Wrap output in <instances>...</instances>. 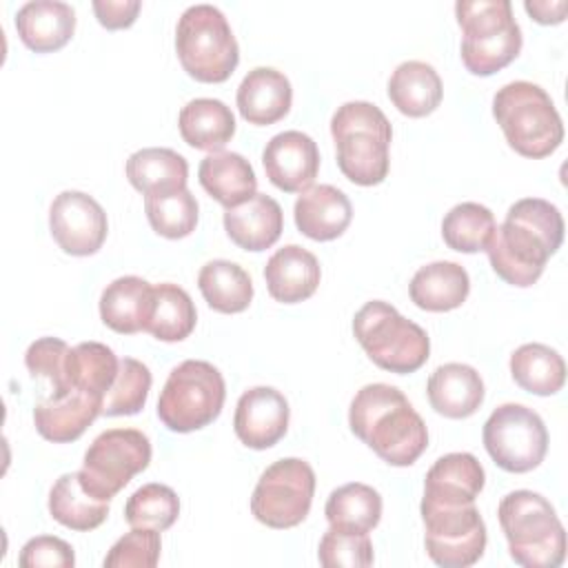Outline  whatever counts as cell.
Instances as JSON below:
<instances>
[{"label": "cell", "mask_w": 568, "mask_h": 568, "mask_svg": "<svg viewBox=\"0 0 568 568\" xmlns=\"http://www.w3.org/2000/svg\"><path fill=\"white\" fill-rule=\"evenodd\" d=\"M462 27V62L473 75H493L521 51V29L508 0H459L455 4Z\"/></svg>", "instance_id": "cell-6"}, {"label": "cell", "mask_w": 568, "mask_h": 568, "mask_svg": "<svg viewBox=\"0 0 568 568\" xmlns=\"http://www.w3.org/2000/svg\"><path fill=\"white\" fill-rule=\"evenodd\" d=\"M293 215L297 229L306 237L315 242H328L348 229L353 206L344 191L331 184H315L297 197Z\"/></svg>", "instance_id": "cell-21"}, {"label": "cell", "mask_w": 568, "mask_h": 568, "mask_svg": "<svg viewBox=\"0 0 568 568\" xmlns=\"http://www.w3.org/2000/svg\"><path fill=\"white\" fill-rule=\"evenodd\" d=\"M284 229L280 204L266 195L255 193L246 202L224 211V231L244 251L271 248Z\"/></svg>", "instance_id": "cell-22"}, {"label": "cell", "mask_w": 568, "mask_h": 568, "mask_svg": "<svg viewBox=\"0 0 568 568\" xmlns=\"http://www.w3.org/2000/svg\"><path fill=\"white\" fill-rule=\"evenodd\" d=\"M510 557L524 568H557L566 557V532L550 501L532 490L508 493L497 508Z\"/></svg>", "instance_id": "cell-4"}, {"label": "cell", "mask_w": 568, "mask_h": 568, "mask_svg": "<svg viewBox=\"0 0 568 568\" xmlns=\"http://www.w3.org/2000/svg\"><path fill=\"white\" fill-rule=\"evenodd\" d=\"M353 333L371 362L388 373H415L430 353L426 331L382 300L366 302L355 313Z\"/></svg>", "instance_id": "cell-7"}, {"label": "cell", "mask_w": 568, "mask_h": 568, "mask_svg": "<svg viewBox=\"0 0 568 568\" xmlns=\"http://www.w3.org/2000/svg\"><path fill=\"white\" fill-rule=\"evenodd\" d=\"M102 415V399L84 390H71L64 397H49L33 408L36 430L53 442H75Z\"/></svg>", "instance_id": "cell-23"}, {"label": "cell", "mask_w": 568, "mask_h": 568, "mask_svg": "<svg viewBox=\"0 0 568 568\" xmlns=\"http://www.w3.org/2000/svg\"><path fill=\"white\" fill-rule=\"evenodd\" d=\"M430 406L450 419H464L477 413L484 402V382L479 373L459 362L437 366L426 384Z\"/></svg>", "instance_id": "cell-24"}, {"label": "cell", "mask_w": 568, "mask_h": 568, "mask_svg": "<svg viewBox=\"0 0 568 568\" xmlns=\"http://www.w3.org/2000/svg\"><path fill=\"white\" fill-rule=\"evenodd\" d=\"M288 417V402L280 390L271 386H253L237 399L233 428L244 446L264 450L286 435Z\"/></svg>", "instance_id": "cell-16"}, {"label": "cell", "mask_w": 568, "mask_h": 568, "mask_svg": "<svg viewBox=\"0 0 568 568\" xmlns=\"http://www.w3.org/2000/svg\"><path fill=\"white\" fill-rule=\"evenodd\" d=\"M51 517L71 530H93L109 515V501L93 497L80 481L78 473H64L49 493Z\"/></svg>", "instance_id": "cell-31"}, {"label": "cell", "mask_w": 568, "mask_h": 568, "mask_svg": "<svg viewBox=\"0 0 568 568\" xmlns=\"http://www.w3.org/2000/svg\"><path fill=\"white\" fill-rule=\"evenodd\" d=\"M197 286L206 304L217 313H242L253 300L248 273L229 260L206 262L197 273Z\"/></svg>", "instance_id": "cell-34"}, {"label": "cell", "mask_w": 568, "mask_h": 568, "mask_svg": "<svg viewBox=\"0 0 568 568\" xmlns=\"http://www.w3.org/2000/svg\"><path fill=\"white\" fill-rule=\"evenodd\" d=\"M444 95L439 73L422 60H406L397 64L388 80V98L395 109L408 118H424L433 113Z\"/></svg>", "instance_id": "cell-28"}, {"label": "cell", "mask_w": 568, "mask_h": 568, "mask_svg": "<svg viewBox=\"0 0 568 568\" xmlns=\"http://www.w3.org/2000/svg\"><path fill=\"white\" fill-rule=\"evenodd\" d=\"M18 564L20 568H71L75 564V555L64 539L40 535L22 546Z\"/></svg>", "instance_id": "cell-44"}, {"label": "cell", "mask_w": 568, "mask_h": 568, "mask_svg": "<svg viewBox=\"0 0 568 568\" xmlns=\"http://www.w3.org/2000/svg\"><path fill=\"white\" fill-rule=\"evenodd\" d=\"M49 229L55 244L69 255H93L109 231L104 209L82 191H62L49 209Z\"/></svg>", "instance_id": "cell-14"}, {"label": "cell", "mask_w": 568, "mask_h": 568, "mask_svg": "<svg viewBox=\"0 0 568 568\" xmlns=\"http://www.w3.org/2000/svg\"><path fill=\"white\" fill-rule=\"evenodd\" d=\"M16 31L36 53L58 51L75 31V11L60 0H31L18 9Z\"/></svg>", "instance_id": "cell-20"}, {"label": "cell", "mask_w": 568, "mask_h": 568, "mask_svg": "<svg viewBox=\"0 0 568 568\" xmlns=\"http://www.w3.org/2000/svg\"><path fill=\"white\" fill-rule=\"evenodd\" d=\"M197 322V311L189 293L171 282L153 286V308L146 322V333L160 342L186 339Z\"/></svg>", "instance_id": "cell-35"}, {"label": "cell", "mask_w": 568, "mask_h": 568, "mask_svg": "<svg viewBox=\"0 0 568 568\" xmlns=\"http://www.w3.org/2000/svg\"><path fill=\"white\" fill-rule=\"evenodd\" d=\"M182 140L200 151L217 153L235 133L233 111L215 98H195L186 102L178 118Z\"/></svg>", "instance_id": "cell-29"}, {"label": "cell", "mask_w": 568, "mask_h": 568, "mask_svg": "<svg viewBox=\"0 0 568 568\" xmlns=\"http://www.w3.org/2000/svg\"><path fill=\"white\" fill-rule=\"evenodd\" d=\"M160 530L133 528L104 557V568H153L160 559Z\"/></svg>", "instance_id": "cell-43"}, {"label": "cell", "mask_w": 568, "mask_h": 568, "mask_svg": "<svg viewBox=\"0 0 568 568\" xmlns=\"http://www.w3.org/2000/svg\"><path fill=\"white\" fill-rule=\"evenodd\" d=\"M180 515V499L173 488L164 484L140 486L124 506V519L133 528L166 530L175 524Z\"/></svg>", "instance_id": "cell-39"}, {"label": "cell", "mask_w": 568, "mask_h": 568, "mask_svg": "<svg viewBox=\"0 0 568 568\" xmlns=\"http://www.w3.org/2000/svg\"><path fill=\"white\" fill-rule=\"evenodd\" d=\"M324 515L331 528L368 535L382 519V495L359 481L344 484L328 495Z\"/></svg>", "instance_id": "cell-32"}, {"label": "cell", "mask_w": 568, "mask_h": 568, "mask_svg": "<svg viewBox=\"0 0 568 568\" xmlns=\"http://www.w3.org/2000/svg\"><path fill=\"white\" fill-rule=\"evenodd\" d=\"M317 559L324 568H366L373 564V544L368 535L328 528L320 539Z\"/></svg>", "instance_id": "cell-42"}, {"label": "cell", "mask_w": 568, "mask_h": 568, "mask_svg": "<svg viewBox=\"0 0 568 568\" xmlns=\"http://www.w3.org/2000/svg\"><path fill=\"white\" fill-rule=\"evenodd\" d=\"M262 164L266 178L280 191L304 193L317 178L320 151L311 135L302 131H282L266 142Z\"/></svg>", "instance_id": "cell-15"}, {"label": "cell", "mask_w": 568, "mask_h": 568, "mask_svg": "<svg viewBox=\"0 0 568 568\" xmlns=\"http://www.w3.org/2000/svg\"><path fill=\"white\" fill-rule=\"evenodd\" d=\"M151 462V442L138 428H109L100 433L84 453L82 486L98 499L111 501L133 475Z\"/></svg>", "instance_id": "cell-10"}, {"label": "cell", "mask_w": 568, "mask_h": 568, "mask_svg": "<svg viewBox=\"0 0 568 568\" xmlns=\"http://www.w3.org/2000/svg\"><path fill=\"white\" fill-rule=\"evenodd\" d=\"M224 397L222 373L204 359H186L169 373L158 399V417L173 433L200 430L217 419Z\"/></svg>", "instance_id": "cell-9"}, {"label": "cell", "mask_w": 568, "mask_h": 568, "mask_svg": "<svg viewBox=\"0 0 568 568\" xmlns=\"http://www.w3.org/2000/svg\"><path fill=\"white\" fill-rule=\"evenodd\" d=\"M237 109L248 124L266 126L280 122L293 102L288 78L273 67L251 69L237 87Z\"/></svg>", "instance_id": "cell-18"}, {"label": "cell", "mask_w": 568, "mask_h": 568, "mask_svg": "<svg viewBox=\"0 0 568 568\" xmlns=\"http://www.w3.org/2000/svg\"><path fill=\"white\" fill-rule=\"evenodd\" d=\"M69 353H71L69 344L60 337H40L24 353V364L29 373L33 377L49 379L53 388L51 397H64L71 393V384L67 375Z\"/></svg>", "instance_id": "cell-41"}, {"label": "cell", "mask_w": 568, "mask_h": 568, "mask_svg": "<svg viewBox=\"0 0 568 568\" xmlns=\"http://www.w3.org/2000/svg\"><path fill=\"white\" fill-rule=\"evenodd\" d=\"M422 519L426 552L437 566L466 568L484 555L486 524L475 504H422Z\"/></svg>", "instance_id": "cell-13"}, {"label": "cell", "mask_w": 568, "mask_h": 568, "mask_svg": "<svg viewBox=\"0 0 568 568\" xmlns=\"http://www.w3.org/2000/svg\"><path fill=\"white\" fill-rule=\"evenodd\" d=\"M120 359L100 342H82L71 348L67 359V375L71 390H84L104 402V395L115 382Z\"/></svg>", "instance_id": "cell-36"}, {"label": "cell", "mask_w": 568, "mask_h": 568, "mask_svg": "<svg viewBox=\"0 0 568 568\" xmlns=\"http://www.w3.org/2000/svg\"><path fill=\"white\" fill-rule=\"evenodd\" d=\"M524 9L537 20L539 24H559L566 18L568 2L566 0H526Z\"/></svg>", "instance_id": "cell-46"}, {"label": "cell", "mask_w": 568, "mask_h": 568, "mask_svg": "<svg viewBox=\"0 0 568 568\" xmlns=\"http://www.w3.org/2000/svg\"><path fill=\"white\" fill-rule=\"evenodd\" d=\"M202 189L224 209L237 206L255 195L257 178L248 160L233 151L209 153L197 169Z\"/></svg>", "instance_id": "cell-26"}, {"label": "cell", "mask_w": 568, "mask_h": 568, "mask_svg": "<svg viewBox=\"0 0 568 568\" xmlns=\"http://www.w3.org/2000/svg\"><path fill=\"white\" fill-rule=\"evenodd\" d=\"M153 308V286L138 277L124 275L106 284L100 295L102 322L122 335H133L146 328Z\"/></svg>", "instance_id": "cell-25"}, {"label": "cell", "mask_w": 568, "mask_h": 568, "mask_svg": "<svg viewBox=\"0 0 568 568\" xmlns=\"http://www.w3.org/2000/svg\"><path fill=\"white\" fill-rule=\"evenodd\" d=\"M495 226V215L488 206L479 202H462L444 215L442 237L453 251L477 253L486 248Z\"/></svg>", "instance_id": "cell-37"}, {"label": "cell", "mask_w": 568, "mask_h": 568, "mask_svg": "<svg viewBox=\"0 0 568 568\" xmlns=\"http://www.w3.org/2000/svg\"><path fill=\"white\" fill-rule=\"evenodd\" d=\"M510 375L517 386L532 395H555L566 382V364L561 355L539 342L521 344L510 355Z\"/></svg>", "instance_id": "cell-33"}, {"label": "cell", "mask_w": 568, "mask_h": 568, "mask_svg": "<svg viewBox=\"0 0 568 568\" xmlns=\"http://www.w3.org/2000/svg\"><path fill=\"white\" fill-rule=\"evenodd\" d=\"M313 493L315 473L308 462L284 457L260 475L251 495V513L268 528H293L306 519Z\"/></svg>", "instance_id": "cell-11"}, {"label": "cell", "mask_w": 568, "mask_h": 568, "mask_svg": "<svg viewBox=\"0 0 568 568\" xmlns=\"http://www.w3.org/2000/svg\"><path fill=\"white\" fill-rule=\"evenodd\" d=\"M175 51L197 82H224L240 62L237 40L224 13L213 4L189 7L175 29Z\"/></svg>", "instance_id": "cell-8"}, {"label": "cell", "mask_w": 568, "mask_h": 568, "mask_svg": "<svg viewBox=\"0 0 568 568\" xmlns=\"http://www.w3.org/2000/svg\"><path fill=\"white\" fill-rule=\"evenodd\" d=\"M486 473L479 459L470 453H448L439 457L424 481L422 504L435 506H464L475 504L481 493Z\"/></svg>", "instance_id": "cell-17"}, {"label": "cell", "mask_w": 568, "mask_h": 568, "mask_svg": "<svg viewBox=\"0 0 568 568\" xmlns=\"http://www.w3.org/2000/svg\"><path fill=\"white\" fill-rule=\"evenodd\" d=\"M470 291V277L457 262H430L422 266L408 286L415 306L433 313H444L462 306Z\"/></svg>", "instance_id": "cell-27"}, {"label": "cell", "mask_w": 568, "mask_h": 568, "mask_svg": "<svg viewBox=\"0 0 568 568\" xmlns=\"http://www.w3.org/2000/svg\"><path fill=\"white\" fill-rule=\"evenodd\" d=\"M331 135L337 166L346 180L359 186H375L386 180L393 129L379 106L364 100L344 102L331 118Z\"/></svg>", "instance_id": "cell-3"}, {"label": "cell", "mask_w": 568, "mask_h": 568, "mask_svg": "<svg viewBox=\"0 0 568 568\" xmlns=\"http://www.w3.org/2000/svg\"><path fill=\"white\" fill-rule=\"evenodd\" d=\"M95 18L106 29H126L135 22L142 2L140 0H93Z\"/></svg>", "instance_id": "cell-45"}, {"label": "cell", "mask_w": 568, "mask_h": 568, "mask_svg": "<svg viewBox=\"0 0 568 568\" xmlns=\"http://www.w3.org/2000/svg\"><path fill=\"white\" fill-rule=\"evenodd\" d=\"M144 211L151 229L169 240L186 237L197 226V200L189 189L144 195Z\"/></svg>", "instance_id": "cell-38"}, {"label": "cell", "mask_w": 568, "mask_h": 568, "mask_svg": "<svg viewBox=\"0 0 568 568\" xmlns=\"http://www.w3.org/2000/svg\"><path fill=\"white\" fill-rule=\"evenodd\" d=\"M126 178L142 195H158L186 189L189 162L173 149L149 146L129 155Z\"/></svg>", "instance_id": "cell-30"}, {"label": "cell", "mask_w": 568, "mask_h": 568, "mask_svg": "<svg viewBox=\"0 0 568 568\" xmlns=\"http://www.w3.org/2000/svg\"><path fill=\"white\" fill-rule=\"evenodd\" d=\"M348 426L390 466H410L428 446V430L406 395L390 384H366L348 408Z\"/></svg>", "instance_id": "cell-2"}, {"label": "cell", "mask_w": 568, "mask_h": 568, "mask_svg": "<svg viewBox=\"0 0 568 568\" xmlns=\"http://www.w3.org/2000/svg\"><path fill=\"white\" fill-rule=\"evenodd\" d=\"M149 390H151V371L146 368V364L133 357H122L115 382L104 395L102 415L118 417V415L140 413L146 404Z\"/></svg>", "instance_id": "cell-40"}, {"label": "cell", "mask_w": 568, "mask_h": 568, "mask_svg": "<svg viewBox=\"0 0 568 568\" xmlns=\"http://www.w3.org/2000/svg\"><path fill=\"white\" fill-rule=\"evenodd\" d=\"M493 115L510 149L524 158H546L564 140V124L550 95L528 80H515L497 89Z\"/></svg>", "instance_id": "cell-5"}, {"label": "cell", "mask_w": 568, "mask_h": 568, "mask_svg": "<svg viewBox=\"0 0 568 568\" xmlns=\"http://www.w3.org/2000/svg\"><path fill=\"white\" fill-rule=\"evenodd\" d=\"M320 275L317 257L297 244L277 248L264 266V280L271 297L284 304L308 300L317 291Z\"/></svg>", "instance_id": "cell-19"}, {"label": "cell", "mask_w": 568, "mask_h": 568, "mask_svg": "<svg viewBox=\"0 0 568 568\" xmlns=\"http://www.w3.org/2000/svg\"><path fill=\"white\" fill-rule=\"evenodd\" d=\"M484 446L499 468L528 473L546 457L548 430L532 408L524 404H501L484 424Z\"/></svg>", "instance_id": "cell-12"}, {"label": "cell", "mask_w": 568, "mask_h": 568, "mask_svg": "<svg viewBox=\"0 0 568 568\" xmlns=\"http://www.w3.org/2000/svg\"><path fill=\"white\" fill-rule=\"evenodd\" d=\"M564 242V217L541 197L517 200L506 220L495 226L486 253L493 271L513 286H530Z\"/></svg>", "instance_id": "cell-1"}]
</instances>
